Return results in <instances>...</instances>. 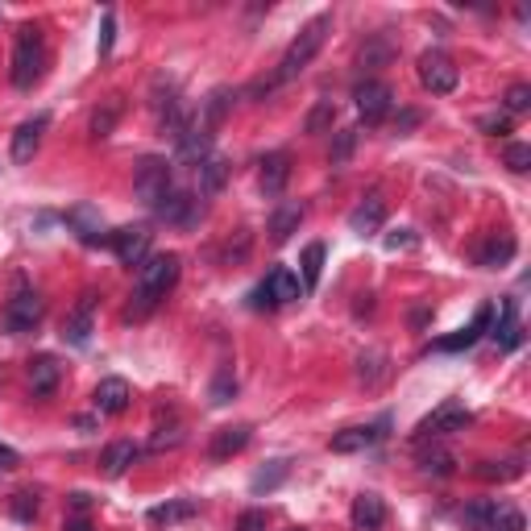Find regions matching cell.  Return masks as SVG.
<instances>
[{
    "mask_svg": "<svg viewBox=\"0 0 531 531\" xmlns=\"http://www.w3.org/2000/svg\"><path fill=\"white\" fill-rule=\"evenodd\" d=\"M349 519H353V527L358 531H382V523H386V502L378 499V494H358L353 499V510H349Z\"/></svg>",
    "mask_w": 531,
    "mask_h": 531,
    "instance_id": "cell-24",
    "label": "cell"
},
{
    "mask_svg": "<svg viewBox=\"0 0 531 531\" xmlns=\"http://www.w3.org/2000/svg\"><path fill=\"white\" fill-rule=\"evenodd\" d=\"M486 531H523V515L510 507V502H499L494 515H490V523H486Z\"/></svg>",
    "mask_w": 531,
    "mask_h": 531,
    "instance_id": "cell-39",
    "label": "cell"
},
{
    "mask_svg": "<svg viewBox=\"0 0 531 531\" xmlns=\"http://www.w3.org/2000/svg\"><path fill=\"white\" fill-rule=\"evenodd\" d=\"M87 507H92V499H87L84 490H75V494H71V510H79V515H84Z\"/></svg>",
    "mask_w": 531,
    "mask_h": 531,
    "instance_id": "cell-55",
    "label": "cell"
},
{
    "mask_svg": "<svg viewBox=\"0 0 531 531\" xmlns=\"http://www.w3.org/2000/svg\"><path fill=\"white\" fill-rule=\"evenodd\" d=\"M507 166L515 174H523L531 166V146H523V141H510L507 146Z\"/></svg>",
    "mask_w": 531,
    "mask_h": 531,
    "instance_id": "cell-46",
    "label": "cell"
},
{
    "mask_svg": "<svg viewBox=\"0 0 531 531\" xmlns=\"http://www.w3.org/2000/svg\"><path fill=\"white\" fill-rule=\"evenodd\" d=\"M353 104H358L366 125H378V120H386V112L394 109V92H391V84H382V79H361V84L353 87Z\"/></svg>",
    "mask_w": 531,
    "mask_h": 531,
    "instance_id": "cell-9",
    "label": "cell"
},
{
    "mask_svg": "<svg viewBox=\"0 0 531 531\" xmlns=\"http://www.w3.org/2000/svg\"><path fill=\"white\" fill-rule=\"evenodd\" d=\"M291 531H304V527H291Z\"/></svg>",
    "mask_w": 531,
    "mask_h": 531,
    "instance_id": "cell-57",
    "label": "cell"
},
{
    "mask_svg": "<svg viewBox=\"0 0 531 531\" xmlns=\"http://www.w3.org/2000/svg\"><path fill=\"white\" fill-rule=\"evenodd\" d=\"M58 361L50 358V353H42V358H33L30 361V391L38 394V399H46V394H55V386H58Z\"/></svg>",
    "mask_w": 531,
    "mask_h": 531,
    "instance_id": "cell-25",
    "label": "cell"
},
{
    "mask_svg": "<svg viewBox=\"0 0 531 531\" xmlns=\"http://www.w3.org/2000/svg\"><path fill=\"white\" fill-rule=\"evenodd\" d=\"M112 38H117V17H112V9L104 13V30H100V58L112 55Z\"/></svg>",
    "mask_w": 531,
    "mask_h": 531,
    "instance_id": "cell-48",
    "label": "cell"
},
{
    "mask_svg": "<svg viewBox=\"0 0 531 531\" xmlns=\"http://www.w3.org/2000/svg\"><path fill=\"white\" fill-rule=\"evenodd\" d=\"M199 515V502L196 499H174V502H163V507H154L146 519L154 523V527H171V523H187Z\"/></svg>",
    "mask_w": 531,
    "mask_h": 531,
    "instance_id": "cell-28",
    "label": "cell"
},
{
    "mask_svg": "<svg viewBox=\"0 0 531 531\" xmlns=\"http://www.w3.org/2000/svg\"><path fill=\"white\" fill-rule=\"evenodd\" d=\"M46 129H50V112H33L30 120H22L17 133H13V163H33Z\"/></svg>",
    "mask_w": 531,
    "mask_h": 531,
    "instance_id": "cell-12",
    "label": "cell"
},
{
    "mask_svg": "<svg viewBox=\"0 0 531 531\" xmlns=\"http://www.w3.org/2000/svg\"><path fill=\"white\" fill-rule=\"evenodd\" d=\"M133 191H137V199L146 208H158L166 199V191H171V163L158 158V154L141 158L137 171H133Z\"/></svg>",
    "mask_w": 531,
    "mask_h": 531,
    "instance_id": "cell-4",
    "label": "cell"
},
{
    "mask_svg": "<svg viewBox=\"0 0 531 531\" xmlns=\"http://www.w3.org/2000/svg\"><path fill=\"white\" fill-rule=\"evenodd\" d=\"M407 245H415L412 228H399V233H391V237H386V250H407Z\"/></svg>",
    "mask_w": 531,
    "mask_h": 531,
    "instance_id": "cell-51",
    "label": "cell"
},
{
    "mask_svg": "<svg viewBox=\"0 0 531 531\" xmlns=\"http://www.w3.org/2000/svg\"><path fill=\"white\" fill-rule=\"evenodd\" d=\"M150 104H154V112H158V120L174 117V112L183 109V104H179V87H174L166 75L154 79V100H150Z\"/></svg>",
    "mask_w": 531,
    "mask_h": 531,
    "instance_id": "cell-33",
    "label": "cell"
},
{
    "mask_svg": "<svg viewBox=\"0 0 531 531\" xmlns=\"http://www.w3.org/2000/svg\"><path fill=\"white\" fill-rule=\"evenodd\" d=\"M250 436H253L250 423H233V428H220V432L212 436V445H208V456H212V461H228V456H237L241 448L250 445Z\"/></svg>",
    "mask_w": 531,
    "mask_h": 531,
    "instance_id": "cell-22",
    "label": "cell"
},
{
    "mask_svg": "<svg viewBox=\"0 0 531 531\" xmlns=\"http://www.w3.org/2000/svg\"><path fill=\"white\" fill-rule=\"evenodd\" d=\"M66 531H96V527H92L84 515H75V519H66Z\"/></svg>",
    "mask_w": 531,
    "mask_h": 531,
    "instance_id": "cell-56",
    "label": "cell"
},
{
    "mask_svg": "<svg viewBox=\"0 0 531 531\" xmlns=\"http://www.w3.org/2000/svg\"><path fill=\"white\" fill-rule=\"evenodd\" d=\"M96 304H100V291H92V287H87V291L75 299L71 315L63 320V341H66V345L84 349L87 341H92V332H96Z\"/></svg>",
    "mask_w": 531,
    "mask_h": 531,
    "instance_id": "cell-8",
    "label": "cell"
},
{
    "mask_svg": "<svg viewBox=\"0 0 531 531\" xmlns=\"http://www.w3.org/2000/svg\"><path fill=\"white\" fill-rule=\"evenodd\" d=\"M482 133H490V137H507L510 133V117L502 112V117H482Z\"/></svg>",
    "mask_w": 531,
    "mask_h": 531,
    "instance_id": "cell-50",
    "label": "cell"
},
{
    "mask_svg": "<svg viewBox=\"0 0 531 531\" xmlns=\"http://www.w3.org/2000/svg\"><path fill=\"white\" fill-rule=\"evenodd\" d=\"M158 220H166V225H179V228H191V225H199V217H204V199H196L191 191H166V199L158 208Z\"/></svg>",
    "mask_w": 531,
    "mask_h": 531,
    "instance_id": "cell-11",
    "label": "cell"
},
{
    "mask_svg": "<svg viewBox=\"0 0 531 531\" xmlns=\"http://www.w3.org/2000/svg\"><path fill=\"white\" fill-rule=\"evenodd\" d=\"M490 336H494L502 349H519V341H523L519 299H502V315H499V320H490Z\"/></svg>",
    "mask_w": 531,
    "mask_h": 531,
    "instance_id": "cell-23",
    "label": "cell"
},
{
    "mask_svg": "<svg viewBox=\"0 0 531 531\" xmlns=\"http://www.w3.org/2000/svg\"><path fill=\"white\" fill-rule=\"evenodd\" d=\"M120 117H125V96H109V100H100L96 109H92V120H87V133L96 141L112 137V129L120 125Z\"/></svg>",
    "mask_w": 531,
    "mask_h": 531,
    "instance_id": "cell-21",
    "label": "cell"
},
{
    "mask_svg": "<svg viewBox=\"0 0 531 531\" xmlns=\"http://www.w3.org/2000/svg\"><path fill=\"white\" fill-rule=\"evenodd\" d=\"M250 304L258 307V312H274V299H270V291L266 287H253V295H250Z\"/></svg>",
    "mask_w": 531,
    "mask_h": 531,
    "instance_id": "cell-52",
    "label": "cell"
},
{
    "mask_svg": "<svg viewBox=\"0 0 531 531\" xmlns=\"http://www.w3.org/2000/svg\"><path fill=\"white\" fill-rule=\"evenodd\" d=\"M353 150H358V129H341L332 141V166H345L353 158Z\"/></svg>",
    "mask_w": 531,
    "mask_h": 531,
    "instance_id": "cell-43",
    "label": "cell"
},
{
    "mask_svg": "<svg viewBox=\"0 0 531 531\" xmlns=\"http://www.w3.org/2000/svg\"><path fill=\"white\" fill-rule=\"evenodd\" d=\"M391 55H394L391 46L382 42V38H374V42L361 50V66H386V63H391Z\"/></svg>",
    "mask_w": 531,
    "mask_h": 531,
    "instance_id": "cell-44",
    "label": "cell"
},
{
    "mask_svg": "<svg viewBox=\"0 0 531 531\" xmlns=\"http://www.w3.org/2000/svg\"><path fill=\"white\" fill-rule=\"evenodd\" d=\"M477 477H486V482H515V477H523V461L519 456L515 461H482Z\"/></svg>",
    "mask_w": 531,
    "mask_h": 531,
    "instance_id": "cell-36",
    "label": "cell"
},
{
    "mask_svg": "<svg viewBox=\"0 0 531 531\" xmlns=\"http://www.w3.org/2000/svg\"><path fill=\"white\" fill-rule=\"evenodd\" d=\"M109 245L112 253L120 258V266H141V261L150 258V228L146 225H129V228H117V233H109Z\"/></svg>",
    "mask_w": 531,
    "mask_h": 531,
    "instance_id": "cell-10",
    "label": "cell"
},
{
    "mask_svg": "<svg viewBox=\"0 0 531 531\" xmlns=\"http://www.w3.org/2000/svg\"><path fill=\"white\" fill-rule=\"evenodd\" d=\"M228 174H233V163H228L225 154H208L204 163L196 166V183H199V196H220L228 187Z\"/></svg>",
    "mask_w": 531,
    "mask_h": 531,
    "instance_id": "cell-18",
    "label": "cell"
},
{
    "mask_svg": "<svg viewBox=\"0 0 531 531\" xmlns=\"http://www.w3.org/2000/svg\"><path fill=\"white\" fill-rule=\"evenodd\" d=\"M299 220H304V208L299 204H279L270 217V241L274 245H282V241H291V233L299 228Z\"/></svg>",
    "mask_w": 531,
    "mask_h": 531,
    "instance_id": "cell-30",
    "label": "cell"
},
{
    "mask_svg": "<svg viewBox=\"0 0 531 531\" xmlns=\"http://www.w3.org/2000/svg\"><path fill=\"white\" fill-rule=\"evenodd\" d=\"M382 378H386V353H382V349H369V353H361V358H358V382H361V386H366V391H374Z\"/></svg>",
    "mask_w": 531,
    "mask_h": 531,
    "instance_id": "cell-32",
    "label": "cell"
},
{
    "mask_svg": "<svg viewBox=\"0 0 531 531\" xmlns=\"http://www.w3.org/2000/svg\"><path fill=\"white\" fill-rule=\"evenodd\" d=\"M233 100H237L233 87H217V92H208V100H199V112H191V117H196L199 129L217 133L228 120V112H233Z\"/></svg>",
    "mask_w": 531,
    "mask_h": 531,
    "instance_id": "cell-15",
    "label": "cell"
},
{
    "mask_svg": "<svg viewBox=\"0 0 531 531\" xmlns=\"http://www.w3.org/2000/svg\"><path fill=\"white\" fill-rule=\"evenodd\" d=\"M42 315H46V299L38 291H17L4 304V315H0V328L9 336H25L33 332V328L42 324Z\"/></svg>",
    "mask_w": 531,
    "mask_h": 531,
    "instance_id": "cell-5",
    "label": "cell"
},
{
    "mask_svg": "<svg viewBox=\"0 0 531 531\" xmlns=\"http://www.w3.org/2000/svg\"><path fill=\"white\" fill-rule=\"evenodd\" d=\"M332 125H336V104H332V100H320V104H315V109L307 112L304 133L320 137V133H332Z\"/></svg>",
    "mask_w": 531,
    "mask_h": 531,
    "instance_id": "cell-35",
    "label": "cell"
},
{
    "mask_svg": "<svg viewBox=\"0 0 531 531\" xmlns=\"http://www.w3.org/2000/svg\"><path fill=\"white\" fill-rule=\"evenodd\" d=\"M494 507H499V502H490V499L469 502V507L461 510V523H465L469 531H486V523H490V515H494Z\"/></svg>",
    "mask_w": 531,
    "mask_h": 531,
    "instance_id": "cell-38",
    "label": "cell"
},
{
    "mask_svg": "<svg viewBox=\"0 0 531 531\" xmlns=\"http://www.w3.org/2000/svg\"><path fill=\"white\" fill-rule=\"evenodd\" d=\"M174 282H179V253H150V258L137 266V287H133V304H129V320H141L146 312L166 299Z\"/></svg>",
    "mask_w": 531,
    "mask_h": 531,
    "instance_id": "cell-1",
    "label": "cell"
},
{
    "mask_svg": "<svg viewBox=\"0 0 531 531\" xmlns=\"http://www.w3.org/2000/svg\"><path fill=\"white\" fill-rule=\"evenodd\" d=\"M9 510H13V519L33 523V515H38V494H33V490H22V494H13V499H9Z\"/></svg>",
    "mask_w": 531,
    "mask_h": 531,
    "instance_id": "cell-42",
    "label": "cell"
},
{
    "mask_svg": "<svg viewBox=\"0 0 531 531\" xmlns=\"http://www.w3.org/2000/svg\"><path fill=\"white\" fill-rule=\"evenodd\" d=\"M502 104H507V117H510V112H527L531 109V87L527 84H515L507 92V100H502Z\"/></svg>",
    "mask_w": 531,
    "mask_h": 531,
    "instance_id": "cell-47",
    "label": "cell"
},
{
    "mask_svg": "<svg viewBox=\"0 0 531 531\" xmlns=\"http://www.w3.org/2000/svg\"><path fill=\"white\" fill-rule=\"evenodd\" d=\"M137 461V445L133 440H112L104 453H100V473L104 477H120L125 469Z\"/></svg>",
    "mask_w": 531,
    "mask_h": 531,
    "instance_id": "cell-27",
    "label": "cell"
},
{
    "mask_svg": "<svg viewBox=\"0 0 531 531\" xmlns=\"http://www.w3.org/2000/svg\"><path fill=\"white\" fill-rule=\"evenodd\" d=\"M287 473H291V465H287V461H270V465L258 469V477H253V494L282 486V477H287Z\"/></svg>",
    "mask_w": 531,
    "mask_h": 531,
    "instance_id": "cell-41",
    "label": "cell"
},
{
    "mask_svg": "<svg viewBox=\"0 0 531 531\" xmlns=\"http://www.w3.org/2000/svg\"><path fill=\"white\" fill-rule=\"evenodd\" d=\"M208 154H212V133H208V129H199V125H196V117H187L183 137L174 141V158H179V163H187L191 171H196V166L204 163Z\"/></svg>",
    "mask_w": 531,
    "mask_h": 531,
    "instance_id": "cell-14",
    "label": "cell"
},
{
    "mask_svg": "<svg viewBox=\"0 0 531 531\" xmlns=\"http://www.w3.org/2000/svg\"><path fill=\"white\" fill-rule=\"evenodd\" d=\"M17 465H22V456L13 453L9 445H0V469H17Z\"/></svg>",
    "mask_w": 531,
    "mask_h": 531,
    "instance_id": "cell-53",
    "label": "cell"
},
{
    "mask_svg": "<svg viewBox=\"0 0 531 531\" xmlns=\"http://www.w3.org/2000/svg\"><path fill=\"white\" fill-rule=\"evenodd\" d=\"M420 469L423 473H432V477H453L456 473V456L448 453V448L432 445V448H423L420 453Z\"/></svg>",
    "mask_w": 531,
    "mask_h": 531,
    "instance_id": "cell-34",
    "label": "cell"
},
{
    "mask_svg": "<svg viewBox=\"0 0 531 531\" xmlns=\"http://www.w3.org/2000/svg\"><path fill=\"white\" fill-rule=\"evenodd\" d=\"M328 30H332V13H320V17H312V22L299 30V38H295L291 46H287V55L279 58V71L270 75V84H291V79H299L312 66V58L324 50L328 42Z\"/></svg>",
    "mask_w": 531,
    "mask_h": 531,
    "instance_id": "cell-2",
    "label": "cell"
},
{
    "mask_svg": "<svg viewBox=\"0 0 531 531\" xmlns=\"http://www.w3.org/2000/svg\"><path fill=\"white\" fill-rule=\"evenodd\" d=\"M129 382L125 378H104L96 386V394H92V403H96V412L100 415H125L129 412Z\"/></svg>",
    "mask_w": 531,
    "mask_h": 531,
    "instance_id": "cell-20",
    "label": "cell"
},
{
    "mask_svg": "<svg viewBox=\"0 0 531 531\" xmlns=\"http://www.w3.org/2000/svg\"><path fill=\"white\" fill-rule=\"evenodd\" d=\"M233 531H266V510H241V519Z\"/></svg>",
    "mask_w": 531,
    "mask_h": 531,
    "instance_id": "cell-49",
    "label": "cell"
},
{
    "mask_svg": "<svg viewBox=\"0 0 531 531\" xmlns=\"http://www.w3.org/2000/svg\"><path fill=\"white\" fill-rule=\"evenodd\" d=\"M415 71H420V84L428 87L432 96H448V92H456V84H461V71H456V63L445 50H423Z\"/></svg>",
    "mask_w": 531,
    "mask_h": 531,
    "instance_id": "cell-6",
    "label": "cell"
},
{
    "mask_svg": "<svg viewBox=\"0 0 531 531\" xmlns=\"http://www.w3.org/2000/svg\"><path fill=\"white\" fill-rule=\"evenodd\" d=\"M233 394H237V378H233V369H217V378H212V386H208V403L212 407H225V403H233Z\"/></svg>",
    "mask_w": 531,
    "mask_h": 531,
    "instance_id": "cell-37",
    "label": "cell"
},
{
    "mask_svg": "<svg viewBox=\"0 0 531 531\" xmlns=\"http://www.w3.org/2000/svg\"><path fill=\"white\" fill-rule=\"evenodd\" d=\"M287 179H291V154L287 150H274L261 158V171H258V183L266 196H282V187H287Z\"/></svg>",
    "mask_w": 531,
    "mask_h": 531,
    "instance_id": "cell-19",
    "label": "cell"
},
{
    "mask_svg": "<svg viewBox=\"0 0 531 531\" xmlns=\"http://www.w3.org/2000/svg\"><path fill=\"white\" fill-rule=\"evenodd\" d=\"M174 445H183V428L174 423V428H158V432L150 436V448L154 453H163V448H174Z\"/></svg>",
    "mask_w": 531,
    "mask_h": 531,
    "instance_id": "cell-45",
    "label": "cell"
},
{
    "mask_svg": "<svg viewBox=\"0 0 531 531\" xmlns=\"http://www.w3.org/2000/svg\"><path fill=\"white\" fill-rule=\"evenodd\" d=\"M490 320H494V307L486 304L482 312L473 315V324H469V328H461L456 336H445V341H436V349H440V353H456V349H469V345L477 341V336H482V332L490 328Z\"/></svg>",
    "mask_w": 531,
    "mask_h": 531,
    "instance_id": "cell-26",
    "label": "cell"
},
{
    "mask_svg": "<svg viewBox=\"0 0 531 531\" xmlns=\"http://www.w3.org/2000/svg\"><path fill=\"white\" fill-rule=\"evenodd\" d=\"M386 428H391L386 415H382L378 423H366V428H345V432H336L332 440H328V448H332V453H361V448L378 445L382 436H386Z\"/></svg>",
    "mask_w": 531,
    "mask_h": 531,
    "instance_id": "cell-13",
    "label": "cell"
},
{
    "mask_svg": "<svg viewBox=\"0 0 531 531\" xmlns=\"http://www.w3.org/2000/svg\"><path fill=\"white\" fill-rule=\"evenodd\" d=\"M382 220H386V196L382 191H369L353 212H349V228L358 233V237H369V233H378Z\"/></svg>",
    "mask_w": 531,
    "mask_h": 531,
    "instance_id": "cell-17",
    "label": "cell"
},
{
    "mask_svg": "<svg viewBox=\"0 0 531 531\" xmlns=\"http://www.w3.org/2000/svg\"><path fill=\"white\" fill-rule=\"evenodd\" d=\"M473 423V412H465L461 403H440L428 420H420L415 428V440H440V436H453V432H465Z\"/></svg>",
    "mask_w": 531,
    "mask_h": 531,
    "instance_id": "cell-7",
    "label": "cell"
},
{
    "mask_svg": "<svg viewBox=\"0 0 531 531\" xmlns=\"http://www.w3.org/2000/svg\"><path fill=\"white\" fill-rule=\"evenodd\" d=\"M412 125H420V112H403L399 120H394V133H403V129H412Z\"/></svg>",
    "mask_w": 531,
    "mask_h": 531,
    "instance_id": "cell-54",
    "label": "cell"
},
{
    "mask_svg": "<svg viewBox=\"0 0 531 531\" xmlns=\"http://www.w3.org/2000/svg\"><path fill=\"white\" fill-rule=\"evenodd\" d=\"M261 287L270 291L274 307H279V304H291V299H299V279H295L287 266H274V270L266 274V282H261Z\"/></svg>",
    "mask_w": 531,
    "mask_h": 531,
    "instance_id": "cell-29",
    "label": "cell"
},
{
    "mask_svg": "<svg viewBox=\"0 0 531 531\" xmlns=\"http://www.w3.org/2000/svg\"><path fill=\"white\" fill-rule=\"evenodd\" d=\"M66 225L75 228V237L84 245H109V233H104V217H100V208L92 204H75L66 212Z\"/></svg>",
    "mask_w": 531,
    "mask_h": 531,
    "instance_id": "cell-16",
    "label": "cell"
},
{
    "mask_svg": "<svg viewBox=\"0 0 531 531\" xmlns=\"http://www.w3.org/2000/svg\"><path fill=\"white\" fill-rule=\"evenodd\" d=\"M320 270H324V245L312 241V245L304 250V287H307V291L320 282Z\"/></svg>",
    "mask_w": 531,
    "mask_h": 531,
    "instance_id": "cell-40",
    "label": "cell"
},
{
    "mask_svg": "<svg viewBox=\"0 0 531 531\" xmlns=\"http://www.w3.org/2000/svg\"><path fill=\"white\" fill-rule=\"evenodd\" d=\"M515 258V237H490L486 245H482V253H477V261L486 266V270H499V266H507V261Z\"/></svg>",
    "mask_w": 531,
    "mask_h": 531,
    "instance_id": "cell-31",
    "label": "cell"
},
{
    "mask_svg": "<svg viewBox=\"0 0 531 531\" xmlns=\"http://www.w3.org/2000/svg\"><path fill=\"white\" fill-rule=\"evenodd\" d=\"M46 71V42H42V30L38 25H22L17 30V46H13V87H22V92H30L38 79H42Z\"/></svg>",
    "mask_w": 531,
    "mask_h": 531,
    "instance_id": "cell-3",
    "label": "cell"
}]
</instances>
